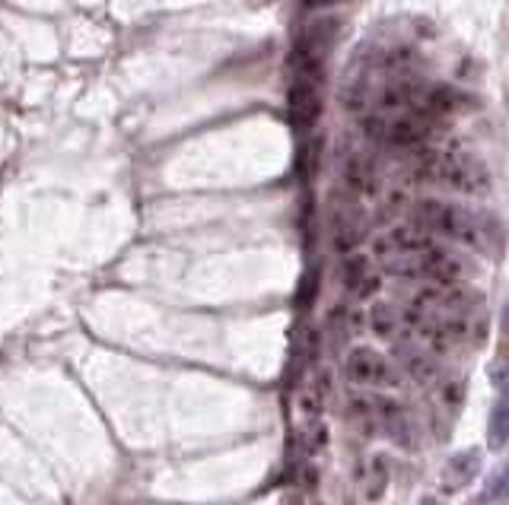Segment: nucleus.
Wrapping results in <instances>:
<instances>
[{"label":"nucleus","mask_w":509,"mask_h":505,"mask_svg":"<svg viewBox=\"0 0 509 505\" xmlns=\"http://www.w3.org/2000/svg\"><path fill=\"white\" fill-rule=\"evenodd\" d=\"M509 499V458L494 471V477L484 486V502H506Z\"/></svg>","instance_id":"nucleus-14"},{"label":"nucleus","mask_w":509,"mask_h":505,"mask_svg":"<svg viewBox=\"0 0 509 505\" xmlns=\"http://www.w3.org/2000/svg\"><path fill=\"white\" fill-rule=\"evenodd\" d=\"M420 505H443V502H437V499H424Z\"/></svg>","instance_id":"nucleus-19"},{"label":"nucleus","mask_w":509,"mask_h":505,"mask_svg":"<svg viewBox=\"0 0 509 505\" xmlns=\"http://www.w3.org/2000/svg\"><path fill=\"white\" fill-rule=\"evenodd\" d=\"M341 283L353 292V299H372L382 290V273L372 271L370 258L363 254H351V258L341 264Z\"/></svg>","instance_id":"nucleus-7"},{"label":"nucleus","mask_w":509,"mask_h":505,"mask_svg":"<svg viewBox=\"0 0 509 505\" xmlns=\"http://www.w3.org/2000/svg\"><path fill=\"white\" fill-rule=\"evenodd\" d=\"M411 223L427 229L433 239L443 235V239L481 254H496L503 245V229L494 216L475 214V210L462 207V204L437 201V197H427V201L414 204Z\"/></svg>","instance_id":"nucleus-1"},{"label":"nucleus","mask_w":509,"mask_h":505,"mask_svg":"<svg viewBox=\"0 0 509 505\" xmlns=\"http://www.w3.org/2000/svg\"><path fill=\"white\" fill-rule=\"evenodd\" d=\"M490 382H494V388L509 391V340L500 347V353L490 363Z\"/></svg>","instance_id":"nucleus-15"},{"label":"nucleus","mask_w":509,"mask_h":505,"mask_svg":"<svg viewBox=\"0 0 509 505\" xmlns=\"http://www.w3.org/2000/svg\"><path fill=\"white\" fill-rule=\"evenodd\" d=\"M386 490H389V464H386V458H372L370 471L363 473V496H366V502H379Z\"/></svg>","instance_id":"nucleus-13"},{"label":"nucleus","mask_w":509,"mask_h":505,"mask_svg":"<svg viewBox=\"0 0 509 505\" xmlns=\"http://www.w3.org/2000/svg\"><path fill=\"white\" fill-rule=\"evenodd\" d=\"M392 357H395V366H399V369L405 372L411 382L437 385L439 378H443V369H439L437 357H433L430 350H424V347H414L411 340H401V344H395Z\"/></svg>","instance_id":"nucleus-6"},{"label":"nucleus","mask_w":509,"mask_h":505,"mask_svg":"<svg viewBox=\"0 0 509 505\" xmlns=\"http://www.w3.org/2000/svg\"><path fill=\"white\" fill-rule=\"evenodd\" d=\"M481 473V452L477 448H465V452L452 454L449 464L443 467V490L458 492Z\"/></svg>","instance_id":"nucleus-9"},{"label":"nucleus","mask_w":509,"mask_h":505,"mask_svg":"<svg viewBox=\"0 0 509 505\" xmlns=\"http://www.w3.org/2000/svg\"><path fill=\"white\" fill-rule=\"evenodd\" d=\"M370 328L376 337L389 340V344H401V340H411V328L405 321V311L392 302H376L370 309Z\"/></svg>","instance_id":"nucleus-8"},{"label":"nucleus","mask_w":509,"mask_h":505,"mask_svg":"<svg viewBox=\"0 0 509 505\" xmlns=\"http://www.w3.org/2000/svg\"><path fill=\"white\" fill-rule=\"evenodd\" d=\"M418 176L424 182L443 185L458 195H487L490 191V172L468 153H427L418 162Z\"/></svg>","instance_id":"nucleus-2"},{"label":"nucleus","mask_w":509,"mask_h":505,"mask_svg":"<svg viewBox=\"0 0 509 505\" xmlns=\"http://www.w3.org/2000/svg\"><path fill=\"white\" fill-rule=\"evenodd\" d=\"M344 376L347 382L360 385V388H401V382H405V376H401V369L392 363V359H386L382 353L370 350V347H353L351 353L344 357Z\"/></svg>","instance_id":"nucleus-3"},{"label":"nucleus","mask_w":509,"mask_h":505,"mask_svg":"<svg viewBox=\"0 0 509 505\" xmlns=\"http://www.w3.org/2000/svg\"><path fill=\"white\" fill-rule=\"evenodd\" d=\"M503 328H506V334H509V309H506V315H503Z\"/></svg>","instance_id":"nucleus-18"},{"label":"nucleus","mask_w":509,"mask_h":505,"mask_svg":"<svg viewBox=\"0 0 509 505\" xmlns=\"http://www.w3.org/2000/svg\"><path fill=\"white\" fill-rule=\"evenodd\" d=\"M433 245H437V239L427 229H420L418 223H401V226H392L389 233H382L372 242V254L382 261H392L408 258V254H420Z\"/></svg>","instance_id":"nucleus-4"},{"label":"nucleus","mask_w":509,"mask_h":505,"mask_svg":"<svg viewBox=\"0 0 509 505\" xmlns=\"http://www.w3.org/2000/svg\"><path fill=\"white\" fill-rule=\"evenodd\" d=\"M322 80L325 77H303L293 73V83H290V121L293 128L309 130L322 118Z\"/></svg>","instance_id":"nucleus-5"},{"label":"nucleus","mask_w":509,"mask_h":505,"mask_svg":"<svg viewBox=\"0 0 509 505\" xmlns=\"http://www.w3.org/2000/svg\"><path fill=\"white\" fill-rule=\"evenodd\" d=\"M334 0H303V10H312V7H328Z\"/></svg>","instance_id":"nucleus-17"},{"label":"nucleus","mask_w":509,"mask_h":505,"mask_svg":"<svg viewBox=\"0 0 509 505\" xmlns=\"http://www.w3.org/2000/svg\"><path fill=\"white\" fill-rule=\"evenodd\" d=\"M363 242V223L351 214H338L331 223V245L341 254H353Z\"/></svg>","instance_id":"nucleus-10"},{"label":"nucleus","mask_w":509,"mask_h":505,"mask_svg":"<svg viewBox=\"0 0 509 505\" xmlns=\"http://www.w3.org/2000/svg\"><path fill=\"white\" fill-rule=\"evenodd\" d=\"M325 445H328V429H325V423L312 420V423H309V433H306V448L315 454V452H322Z\"/></svg>","instance_id":"nucleus-16"},{"label":"nucleus","mask_w":509,"mask_h":505,"mask_svg":"<svg viewBox=\"0 0 509 505\" xmlns=\"http://www.w3.org/2000/svg\"><path fill=\"white\" fill-rule=\"evenodd\" d=\"M433 401H437V407H443L446 414H458L465 404V385L458 382V378L443 376L433 385Z\"/></svg>","instance_id":"nucleus-12"},{"label":"nucleus","mask_w":509,"mask_h":505,"mask_svg":"<svg viewBox=\"0 0 509 505\" xmlns=\"http://www.w3.org/2000/svg\"><path fill=\"white\" fill-rule=\"evenodd\" d=\"M509 442V391H503L487 420V445L503 448Z\"/></svg>","instance_id":"nucleus-11"}]
</instances>
